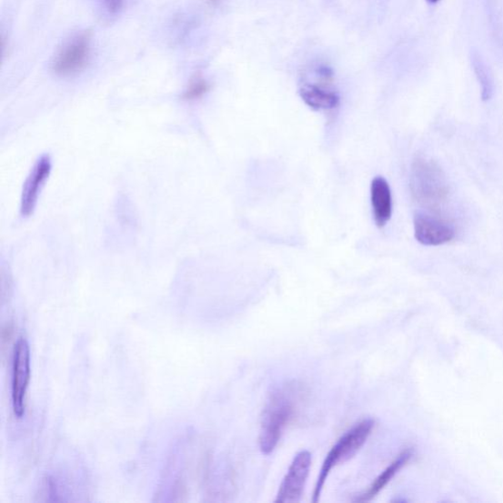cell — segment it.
Returning a JSON list of instances; mask_svg holds the SVG:
<instances>
[{
  "label": "cell",
  "instance_id": "cell-1",
  "mask_svg": "<svg viewBox=\"0 0 503 503\" xmlns=\"http://www.w3.org/2000/svg\"><path fill=\"white\" fill-rule=\"evenodd\" d=\"M302 392L301 387L293 383L281 386L269 395L263 413L259 437L260 448L266 456L276 449L287 426L296 417Z\"/></svg>",
  "mask_w": 503,
  "mask_h": 503
},
{
  "label": "cell",
  "instance_id": "cell-7",
  "mask_svg": "<svg viewBox=\"0 0 503 503\" xmlns=\"http://www.w3.org/2000/svg\"><path fill=\"white\" fill-rule=\"evenodd\" d=\"M52 168V158L46 155L39 158L34 166L22 191L20 211L23 216H30L34 213Z\"/></svg>",
  "mask_w": 503,
  "mask_h": 503
},
{
  "label": "cell",
  "instance_id": "cell-10",
  "mask_svg": "<svg viewBox=\"0 0 503 503\" xmlns=\"http://www.w3.org/2000/svg\"><path fill=\"white\" fill-rule=\"evenodd\" d=\"M412 458L411 450L403 451L397 459L392 462L388 468L380 474L367 492L361 495L356 501H369L377 497L394 477L404 468Z\"/></svg>",
  "mask_w": 503,
  "mask_h": 503
},
{
  "label": "cell",
  "instance_id": "cell-13",
  "mask_svg": "<svg viewBox=\"0 0 503 503\" xmlns=\"http://www.w3.org/2000/svg\"><path fill=\"white\" fill-rule=\"evenodd\" d=\"M208 90H210V85L201 78L197 77L191 81L187 90L183 95V99L186 101H196L201 99Z\"/></svg>",
  "mask_w": 503,
  "mask_h": 503
},
{
  "label": "cell",
  "instance_id": "cell-14",
  "mask_svg": "<svg viewBox=\"0 0 503 503\" xmlns=\"http://www.w3.org/2000/svg\"><path fill=\"white\" fill-rule=\"evenodd\" d=\"M126 0H103L104 6L109 15L119 14L122 7L125 5Z\"/></svg>",
  "mask_w": 503,
  "mask_h": 503
},
{
  "label": "cell",
  "instance_id": "cell-8",
  "mask_svg": "<svg viewBox=\"0 0 503 503\" xmlns=\"http://www.w3.org/2000/svg\"><path fill=\"white\" fill-rule=\"evenodd\" d=\"M414 233L417 241L425 246H440L456 236L453 227L444 220L423 214L415 216Z\"/></svg>",
  "mask_w": 503,
  "mask_h": 503
},
{
  "label": "cell",
  "instance_id": "cell-5",
  "mask_svg": "<svg viewBox=\"0 0 503 503\" xmlns=\"http://www.w3.org/2000/svg\"><path fill=\"white\" fill-rule=\"evenodd\" d=\"M90 53V35H78L61 48L54 60L53 70L63 77L75 75L87 65Z\"/></svg>",
  "mask_w": 503,
  "mask_h": 503
},
{
  "label": "cell",
  "instance_id": "cell-11",
  "mask_svg": "<svg viewBox=\"0 0 503 503\" xmlns=\"http://www.w3.org/2000/svg\"><path fill=\"white\" fill-rule=\"evenodd\" d=\"M300 96L307 106L317 110L333 109L339 104L337 93L316 85L304 84L300 88Z\"/></svg>",
  "mask_w": 503,
  "mask_h": 503
},
{
  "label": "cell",
  "instance_id": "cell-4",
  "mask_svg": "<svg viewBox=\"0 0 503 503\" xmlns=\"http://www.w3.org/2000/svg\"><path fill=\"white\" fill-rule=\"evenodd\" d=\"M31 379V352L26 338H19L12 360L11 400L17 418L25 414L26 397Z\"/></svg>",
  "mask_w": 503,
  "mask_h": 503
},
{
  "label": "cell",
  "instance_id": "cell-2",
  "mask_svg": "<svg viewBox=\"0 0 503 503\" xmlns=\"http://www.w3.org/2000/svg\"><path fill=\"white\" fill-rule=\"evenodd\" d=\"M374 427L375 421L372 419H366L356 424L330 449L323 463L321 473L317 477L313 494V502L320 500L323 488L331 470L336 468L337 465L352 458L366 444L367 439L371 436Z\"/></svg>",
  "mask_w": 503,
  "mask_h": 503
},
{
  "label": "cell",
  "instance_id": "cell-15",
  "mask_svg": "<svg viewBox=\"0 0 503 503\" xmlns=\"http://www.w3.org/2000/svg\"><path fill=\"white\" fill-rule=\"evenodd\" d=\"M428 2L431 4H437L439 2V0H428Z\"/></svg>",
  "mask_w": 503,
  "mask_h": 503
},
{
  "label": "cell",
  "instance_id": "cell-9",
  "mask_svg": "<svg viewBox=\"0 0 503 503\" xmlns=\"http://www.w3.org/2000/svg\"><path fill=\"white\" fill-rule=\"evenodd\" d=\"M371 201L375 223L378 227H384L392 215V196L387 181L382 176L372 181Z\"/></svg>",
  "mask_w": 503,
  "mask_h": 503
},
{
  "label": "cell",
  "instance_id": "cell-6",
  "mask_svg": "<svg viewBox=\"0 0 503 503\" xmlns=\"http://www.w3.org/2000/svg\"><path fill=\"white\" fill-rule=\"evenodd\" d=\"M312 465V456L309 451L304 450L294 458L284 481H282L276 502H298L308 478Z\"/></svg>",
  "mask_w": 503,
  "mask_h": 503
},
{
  "label": "cell",
  "instance_id": "cell-3",
  "mask_svg": "<svg viewBox=\"0 0 503 503\" xmlns=\"http://www.w3.org/2000/svg\"><path fill=\"white\" fill-rule=\"evenodd\" d=\"M411 190L417 201L428 206L443 204L448 196V183L438 164L423 157L412 166Z\"/></svg>",
  "mask_w": 503,
  "mask_h": 503
},
{
  "label": "cell",
  "instance_id": "cell-12",
  "mask_svg": "<svg viewBox=\"0 0 503 503\" xmlns=\"http://www.w3.org/2000/svg\"><path fill=\"white\" fill-rule=\"evenodd\" d=\"M475 75L481 85L483 100L487 101L493 95L494 85L484 61L480 56L473 55L472 58Z\"/></svg>",
  "mask_w": 503,
  "mask_h": 503
}]
</instances>
